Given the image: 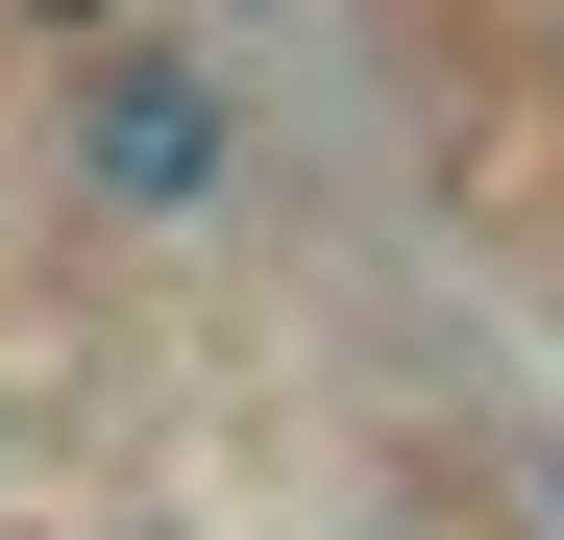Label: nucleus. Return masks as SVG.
Wrapping results in <instances>:
<instances>
[{
  "mask_svg": "<svg viewBox=\"0 0 564 540\" xmlns=\"http://www.w3.org/2000/svg\"><path fill=\"white\" fill-rule=\"evenodd\" d=\"M74 74V197L99 222H221V172H246V99L197 50H148V25H99V50H50Z\"/></svg>",
  "mask_w": 564,
  "mask_h": 540,
  "instance_id": "1",
  "label": "nucleus"
},
{
  "mask_svg": "<svg viewBox=\"0 0 564 540\" xmlns=\"http://www.w3.org/2000/svg\"><path fill=\"white\" fill-rule=\"evenodd\" d=\"M0 25H25V50H99V25H148V0H0Z\"/></svg>",
  "mask_w": 564,
  "mask_h": 540,
  "instance_id": "2",
  "label": "nucleus"
},
{
  "mask_svg": "<svg viewBox=\"0 0 564 540\" xmlns=\"http://www.w3.org/2000/svg\"><path fill=\"white\" fill-rule=\"evenodd\" d=\"M540 516H564V442H540Z\"/></svg>",
  "mask_w": 564,
  "mask_h": 540,
  "instance_id": "3",
  "label": "nucleus"
},
{
  "mask_svg": "<svg viewBox=\"0 0 564 540\" xmlns=\"http://www.w3.org/2000/svg\"><path fill=\"white\" fill-rule=\"evenodd\" d=\"M540 50H564V25H540Z\"/></svg>",
  "mask_w": 564,
  "mask_h": 540,
  "instance_id": "4",
  "label": "nucleus"
}]
</instances>
